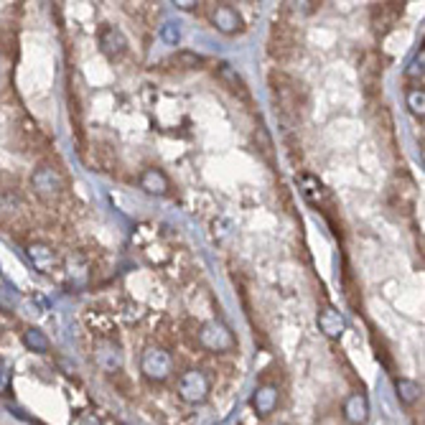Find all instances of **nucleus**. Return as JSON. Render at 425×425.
Masks as SVG:
<instances>
[{
  "label": "nucleus",
  "instance_id": "nucleus-25",
  "mask_svg": "<svg viewBox=\"0 0 425 425\" xmlns=\"http://www.w3.org/2000/svg\"><path fill=\"white\" fill-rule=\"evenodd\" d=\"M0 51L6 54L8 59L18 56V33L10 26H0Z\"/></svg>",
  "mask_w": 425,
  "mask_h": 425
},
{
  "label": "nucleus",
  "instance_id": "nucleus-10",
  "mask_svg": "<svg viewBox=\"0 0 425 425\" xmlns=\"http://www.w3.org/2000/svg\"><path fill=\"white\" fill-rule=\"evenodd\" d=\"M403 13H405V3H395V0H392V3H374V6L369 8V23H372V31L380 38L387 36L390 31L400 23Z\"/></svg>",
  "mask_w": 425,
  "mask_h": 425
},
{
  "label": "nucleus",
  "instance_id": "nucleus-3",
  "mask_svg": "<svg viewBox=\"0 0 425 425\" xmlns=\"http://www.w3.org/2000/svg\"><path fill=\"white\" fill-rule=\"evenodd\" d=\"M196 346L209 351V354H230L237 349V339L224 321L211 319L199 323V328H196Z\"/></svg>",
  "mask_w": 425,
  "mask_h": 425
},
{
  "label": "nucleus",
  "instance_id": "nucleus-24",
  "mask_svg": "<svg viewBox=\"0 0 425 425\" xmlns=\"http://www.w3.org/2000/svg\"><path fill=\"white\" fill-rule=\"evenodd\" d=\"M395 392L397 400L403 405H415L423 395V390L415 380H408V377H395Z\"/></svg>",
  "mask_w": 425,
  "mask_h": 425
},
{
  "label": "nucleus",
  "instance_id": "nucleus-16",
  "mask_svg": "<svg viewBox=\"0 0 425 425\" xmlns=\"http://www.w3.org/2000/svg\"><path fill=\"white\" fill-rule=\"evenodd\" d=\"M99 49H102V54H105L110 61L122 59L127 51L125 33L120 29H115V26H102V29H99Z\"/></svg>",
  "mask_w": 425,
  "mask_h": 425
},
{
  "label": "nucleus",
  "instance_id": "nucleus-23",
  "mask_svg": "<svg viewBox=\"0 0 425 425\" xmlns=\"http://www.w3.org/2000/svg\"><path fill=\"white\" fill-rule=\"evenodd\" d=\"M171 64H173V69L189 72V69H202L204 64H207V59L194 51H176L173 56H168V59L163 61V67H171Z\"/></svg>",
  "mask_w": 425,
  "mask_h": 425
},
{
  "label": "nucleus",
  "instance_id": "nucleus-26",
  "mask_svg": "<svg viewBox=\"0 0 425 425\" xmlns=\"http://www.w3.org/2000/svg\"><path fill=\"white\" fill-rule=\"evenodd\" d=\"M408 107H410L412 115L423 122V118H425V92H423V87H410V90H408Z\"/></svg>",
  "mask_w": 425,
  "mask_h": 425
},
{
  "label": "nucleus",
  "instance_id": "nucleus-11",
  "mask_svg": "<svg viewBox=\"0 0 425 425\" xmlns=\"http://www.w3.org/2000/svg\"><path fill=\"white\" fill-rule=\"evenodd\" d=\"M296 184H298L300 196H303V199H306L311 207H316V209H321L323 214L328 216V209H334V202H331V191H328V189L323 186L319 179H316L314 173H300L298 179H296Z\"/></svg>",
  "mask_w": 425,
  "mask_h": 425
},
{
  "label": "nucleus",
  "instance_id": "nucleus-6",
  "mask_svg": "<svg viewBox=\"0 0 425 425\" xmlns=\"http://www.w3.org/2000/svg\"><path fill=\"white\" fill-rule=\"evenodd\" d=\"M176 392L186 405H202L211 395V377L204 369H186L176 380Z\"/></svg>",
  "mask_w": 425,
  "mask_h": 425
},
{
  "label": "nucleus",
  "instance_id": "nucleus-17",
  "mask_svg": "<svg viewBox=\"0 0 425 425\" xmlns=\"http://www.w3.org/2000/svg\"><path fill=\"white\" fill-rule=\"evenodd\" d=\"M26 255H29V260L33 262V268L38 273H44V275H51L54 270L59 268V257H56V250L51 245H46V242H31L26 247Z\"/></svg>",
  "mask_w": 425,
  "mask_h": 425
},
{
  "label": "nucleus",
  "instance_id": "nucleus-33",
  "mask_svg": "<svg viewBox=\"0 0 425 425\" xmlns=\"http://www.w3.org/2000/svg\"><path fill=\"white\" fill-rule=\"evenodd\" d=\"M118 425H127V423H118Z\"/></svg>",
  "mask_w": 425,
  "mask_h": 425
},
{
  "label": "nucleus",
  "instance_id": "nucleus-14",
  "mask_svg": "<svg viewBox=\"0 0 425 425\" xmlns=\"http://www.w3.org/2000/svg\"><path fill=\"white\" fill-rule=\"evenodd\" d=\"M387 202L397 214H412L415 209V184L410 176H405L403 181H395L387 191Z\"/></svg>",
  "mask_w": 425,
  "mask_h": 425
},
{
  "label": "nucleus",
  "instance_id": "nucleus-20",
  "mask_svg": "<svg viewBox=\"0 0 425 425\" xmlns=\"http://www.w3.org/2000/svg\"><path fill=\"white\" fill-rule=\"evenodd\" d=\"M138 184H141L143 191L150 196H166L171 191V181H168V176H166L161 168H145V171L141 173Z\"/></svg>",
  "mask_w": 425,
  "mask_h": 425
},
{
  "label": "nucleus",
  "instance_id": "nucleus-19",
  "mask_svg": "<svg viewBox=\"0 0 425 425\" xmlns=\"http://www.w3.org/2000/svg\"><path fill=\"white\" fill-rule=\"evenodd\" d=\"M344 420L349 425H364L369 420V400H367L364 392H351L346 400H344Z\"/></svg>",
  "mask_w": 425,
  "mask_h": 425
},
{
  "label": "nucleus",
  "instance_id": "nucleus-15",
  "mask_svg": "<svg viewBox=\"0 0 425 425\" xmlns=\"http://www.w3.org/2000/svg\"><path fill=\"white\" fill-rule=\"evenodd\" d=\"M280 405V390L273 382H260L252 392V410L257 418H268Z\"/></svg>",
  "mask_w": 425,
  "mask_h": 425
},
{
  "label": "nucleus",
  "instance_id": "nucleus-7",
  "mask_svg": "<svg viewBox=\"0 0 425 425\" xmlns=\"http://www.w3.org/2000/svg\"><path fill=\"white\" fill-rule=\"evenodd\" d=\"M207 18L219 33L224 36H237L245 31V21L234 6L230 3H207Z\"/></svg>",
  "mask_w": 425,
  "mask_h": 425
},
{
  "label": "nucleus",
  "instance_id": "nucleus-29",
  "mask_svg": "<svg viewBox=\"0 0 425 425\" xmlns=\"http://www.w3.org/2000/svg\"><path fill=\"white\" fill-rule=\"evenodd\" d=\"M163 38L168 41V44H179V29H173V23H166Z\"/></svg>",
  "mask_w": 425,
  "mask_h": 425
},
{
  "label": "nucleus",
  "instance_id": "nucleus-12",
  "mask_svg": "<svg viewBox=\"0 0 425 425\" xmlns=\"http://www.w3.org/2000/svg\"><path fill=\"white\" fill-rule=\"evenodd\" d=\"M18 145L31 156H49L51 153V143L44 135V130L33 122V120H23L18 125Z\"/></svg>",
  "mask_w": 425,
  "mask_h": 425
},
{
  "label": "nucleus",
  "instance_id": "nucleus-31",
  "mask_svg": "<svg viewBox=\"0 0 425 425\" xmlns=\"http://www.w3.org/2000/svg\"><path fill=\"white\" fill-rule=\"evenodd\" d=\"M82 425H99V420L97 418H95V420H92V418H82Z\"/></svg>",
  "mask_w": 425,
  "mask_h": 425
},
{
  "label": "nucleus",
  "instance_id": "nucleus-1",
  "mask_svg": "<svg viewBox=\"0 0 425 425\" xmlns=\"http://www.w3.org/2000/svg\"><path fill=\"white\" fill-rule=\"evenodd\" d=\"M268 84L278 115L285 122H298L300 115H303V107H306V92H303L298 79L285 74V72H273L268 77Z\"/></svg>",
  "mask_w": 425,
  "mask_h": 425
},
{
  "label": "nucleus",
  "instance_id": "nucleus-13",
  "mask_svg": "<svg viewBox=\"0 0 425 425\" xmlns=\"http://www.w3.org/2000/svg\"><path fill=\"white\" fill-rule=\"evenodd\" d=\"M214 77L219 79V84L230 92L232 97H237L239 102L252 105V92H250V87H247V82L242 79V74H239L237 69H232L230 64H224V61H222V64H216Z\"/></svg>",
  "mask_w": 425,
  "mask_h": 425
},
{
  "label": "nucleus",
  "instance_id": "nucleus-9",
  "mask_svg": "<svg viewBox=\"0 0 425 425\" xmlns=\"http://www.w3.org/2000/svg\"><path fill=\"white\" fill-rule=\"evenodd\" d=\"M92 357H95V364L99 367V372L110 374V377L122 372V364H125V354H122L115 339H97Z\"/></svg>",
  "mask_w": 425,
  "mask_h": 425
},
{
  "label": "nucleus",
  "instance_id": "nucleus-5",
  "mask_svg": "<svg viewBox=\"0 0 425 425\" xmlns=\"http://www.w3.org/2000/svg\"><path fill=\"white\" fill-rule=\"evenodd\" d=\"M176 362L163 344H148L141 354V372L148 382H166L173 377Z\"/></svg>",
  "mask_w": 425,
  "mask_h": 425
},
{
  "label": "nucleus",
  "instance_id": "nucleus-32",
  "mask_svg": "<svg viewBox=\"0 0 425 425\" xmlns=\"http://www.w3.org/2000/svg\"><path fill=\"white\" fill-rule=\"evenodd\" d=\"M176 6H179V8H184V10H191V8H194L196 3H176Z\"/></svg>",
  "mask_w": 425,
  "mask_h": 425
},
{
  "label": "nucleus",
  "instance_id": "nucleus-4",
  "mask_svg": "<svg viewBox=\"0 0 425 425\" xmlns=\"http://www.w3.org/2000/svg\"><path fill=\"white\" fill-rule=\"evenodd\" d=\"M31 189L41 202H56L67 191V176L59 166L41 163L31 176Z\"/></svg>",
  "mask_w": 425,
  "mask_h": 425
},
{
  "label": "nucleus",
  "instance_id": "nucleus-2",
  "mask_svg": "<svg viewBox=\"0 0 425 425\" xmlns=\"http://www.w3.org/2000/svg\"><path fill=\"white\" fill-rule=\"evenodd\" d=\"M268 54L270 59L280 61V64H288L300 54V29L293 21H288L285 15L275 18L270 26Z\"/></svg>",
  "mask_w": 425,
  "mask_h": 425
},
{
  "label": "nucleus",
  "instance_id": "nucleus-8",
  "mask_svg": "<svg viewBox=\"0 0 425 425\" xmlns=\"http://www.w3.org/2000/svg\"><path fill=\"white\" fill-rule=\"evenodd\" d=\"M382 56L380 51H367L359 61V84H362V92H364L367 99H374L380 95V84H382Z\"/></svg>",
  "mask_w": 425,
  "mask_h": 425
},
{
  "label": "nucleus",
  "instance_id": "nucleus-18",
  "mask_svg": "<svg viewBox=\"0 0 425 425\" xmlns=\"http://www.w3.org/2000/svg\"><path fill=\"white\" fill-rule=\"evenodd\" d=\"M319 331L326 339H342V334L346 331V319L342 311H336L334 306H323L319 311Z\"/></svg>",
  "mask_w": 425,
  "mask_h": 425
},
{
  "label": "nucleus",
  "instance_id": "nucleus-27",
  "mask_svg": "<svg viewBox=\"0 0 425 425\" xmlns=\"http://www.w3.org/2000/svg\"><path fill=\"white\" fill-rule=\"evenodd\" d=\"M357 291H359L357 280H354V275H351L349 265L344 262V293H346V300H349L351 308H359V303H362V300L357 298Z\"/></svg>",
  "mask_w": 425,
  "mask_h": 425
},
{
  "label": "nucleus",
  "instance_id": "nucleus-30",
  "mask_svg": "<svg viewBox=\"0 0 425 425\" xmlns=\"http://www.w3.org/2000/svg\"><path fill=\"white\" fill-rule=\"evenodd\" d=\"M8 392H10V372L0 369V395H8Z\"/></svg>",
  "mask_w": 425,
  "mask_h": 425
},
{
  "label": "nucleus",
  "instance_id": "nucleus-28",
  "mask_svg": "<svg viewBox=\"0 0 425 425\" xmlns=\"http://www.w3.org/2000/svg\"><path fill=\"white\" fill-rule=\"evenodd\" d=\"M408 79H412L410 87H423V49H420L418 59L412 61L410 69H408Z\"/></svg>",
  "mask_w": 425,
  "mask_h": 425
},
{
  "label": "nucleus",
  "instance_id": "nucleus-21",
  "mask_svg": "<svg viewBox=\"0 0 425 425\" xmlns=\"http://www.w3.org/2000/svg\"><path fill=\"white\" fill-rule=\"evenodd\" d=\"M23 346L33 354H49L51 351V342H49V336L36 326H29L23 331Z\"/></svg>",
  "mask_w": 425,
  "mask_h": 425
},
{
  "label": "nucleus",
  "instance_id": "nucleus-22",
  "mask_svg": "<svg viewBox=\"0 0 425 425\" xmlns=\"http://www.w3.org/2000/svg\"><path fill=\"white\" fill-rule=\"evenodd\" d=\"M252 138H255V145H257V153L265 158V163H268L270 168H275V145H273V138H270L268 127L260 122Z\"/></svg>",
  "mask_w": 425,
  "mask_h": 425
}]
</instances>
